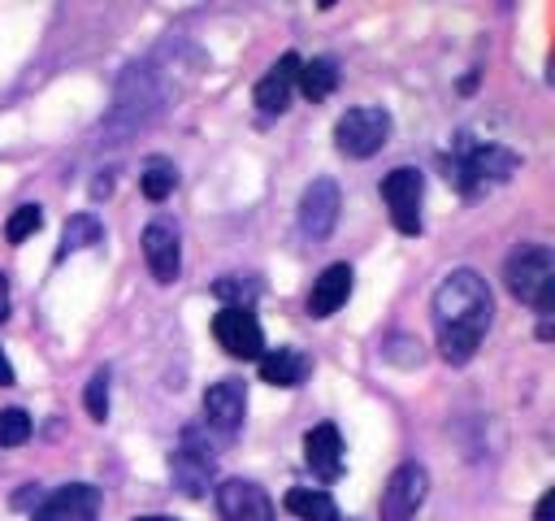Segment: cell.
<instances>
[{
	"label": "cell",
	"mask_w": 555,
	"mask_h": 521,
	"mask_svg": "<svg viewBox=\"0 0 555 521\" xmlns=\"http://www.w3.org/2000/svg\"><path fill=\"white\" fill-rule=\"evenodd\" d=\"M82 404H87L91 421H104V417H108V369H95V373H91V382H87V391H82Z\"/></svg>",
	"instance_id": "obj_24"
},
{
	"label": "cell",
	"mask_w": 555,
	"mask_h": 521,
	"mask_svg": "<svg viewBox=\"0 0 555 521\" xmlns=\"http://www.w3.org/2000/svg\"><path fill=\"white\" fill-rule=\"evenodd\" d=\"M143 260L152 269L156 282H173L178 269H182V243H178V230L169 221H152L143 230Z\"/></svg>",
	"instance_id": "obj_13"
},
{
	"label": "cell",
	"mask_w": 555,
	"mask_h": 521,
	"mask_svg": "<svg viewBox=\"0 0 555 521\" xmlns=\"http://www.w3.org/2000/svg\"><path fill=\"white\" fill-rule=\"evenodd\" d=\"M520 169V156L499 148V143H460V152L451 156V174L460 182V191H481L494 182H507Z\"/></svg>",
	"instance_id": "obj_3"
},
{
	"label": "cell",
	"mask_w": 555,
	"mask_h": 521,
	"mask_svg": "<svg viewBox=\"0 0 555 521\" xmlns=\"http://www.w3.org/2000/svg\"><path fill=\"white\" fill-rule=\"evenodd\" d=\"M212 469H217V460H212L208 443L199 439V430H182V443H178L173 456H169L173 486H178L182 495L199 499V495L208 491V482H212Z\"/></svg>",
	"instance_id": "obj_6"
},
{
	"label": "cell",
	"mask_w": 555,
	"mask_h": 521,
	"mask_svg": "<svg viewBox=\"0 0 555 521\" xmlns=\"http://www.w3.org/2000/svg\"><path fill=\"white\" fill-rule=\"evenodd\" d=\"M212 295L225 300V308H251V300L260 295V282L251 274H225L212 282Z\"/></svg>",
	"instance_id": "obj_21"
},
{
	"label": "cell",
	"mask_w": 555,
	"mask_h": 521,
	"mask_svg": "<svg viewBox=\"0 0 555 521\" xmlns=\"http://www.w3.org/2000/svg\"><path fill=\"white\" fill-rule=\"evenodd\" d=\"M425 491H429V473L421 465H412V460L399 465L382 486V504H377L382 521H412L416 508L425 504Z\"/></svg>",
	"instance_id": "obj_7"
},
{
	"label": "cell",
	"mask_w": 555,
	"mask_h": 521,
	"mask_svg": "<svg viewBox=\"0 0 555 521\" xmlns=\"http://www.w3.org/2000/svg\"><path fill=\"white\" fill-rule=\"evenodd\" d=\"M551 508H555V491H546V495L538 499V512H533V521H551Z\"/></svg>",
	"instance_id": "obj_26"
},
{
	"label": "cell",
	"mask_w": 555,
	"mask_h": 521,
	"mask_svg": "<svg viewBox=\"0 0 555 521\" xmlns=\"http://www.w3.org/2000/svg\"><path fill=\"white\" fill-rule=\"evenodd\" d=\"M217 508L225 521H273V499L247 478H225L217 486Z\"/></svg>",
	"instance_id": "obj_12"
},
{
	"label": "cell",
	"mask_w": 555,
	"mask_h": 521,
	"mask_svg": "<svg viewBox=\"0 0 555 521\" xmlns=\"http://www.w3.org/2000/svg\"><path fill=\"white\" fill-rule=\"evenodd\" d=\"M100 239H104L100 217H95V213H74V217L65 221V230H61V247H56V256H69V252L95 247Z\"/></svg>",
	"instance_id": "obj_20"
},
{
	"label": "cell",
	"mask_w": 555,
	"mask_h": 521,
	"mask_svg": "<svg viewBox=\"0 0 555 521\" xmlns=\"http://www.w3.org/2000/svg\"><path fill=\"white\" fill-rule=\"evenodd\" d=\"M260 378L269 386H299L308 373H312V360L299 352V347H273V352H260Z\"/></svg>",
	"instance_id": "obj_17"
},
{
	"label": "cell",
	"mask_w": 555,
	"mask_h": 521,
	"mask_svg": "<svg viewBox=\"0 0 555 521\" xmlns=\"http://www.w3.org/2000/svg\"><path fill=\"white\" fill-rule=\"evenodd\" d=\"M0 386H13V365H9L4 352H0Z\"/></svg>",
	"instance_id": "obj_28"
},
{
	"label": "cell",
	"mask_w": 555,
	"mask_h": 521,
	"mask_svg": "<svg viewBox=\"0 0 555 521\" xmlns=\"http://www.w3.org/2000/svg\"><path fill=\"white\" fill-rule=\"evenodd\" d=\"M95 517H100V486H91V482L56 486L30 512V521H95Z\"/></svg>",
	"instance_id": "obj_11"
},
{
	"label": "cell",
	"mask_w": 555,
	"mask_h": 521,
	"mask_svg": "<svg viewBox=\"0 0 555 521\" xmlns=\"http://www.w3.org/2000/svg\"><path fill=\"white\" fill-rule=\"evenodd\" d=\"M247 412V386L238 378H221L204 391V421L208 430H217L221 439H234Z\"/></svg>",
	"instance_id": "obj_10"
},
{
	"label": "cell",
	"mask_w": 555,
	"mask_h": 521,
	"mask_svg": "<svg viewBox=\"0 0 555 521\" xmlns=\"http://www.w3.org/2000/svg\"><path fill=\"white\" fill-rule=\"evenodd\" d=\"M338 208L343 200H338L334 178H312L299 195V230L308 239H330V230L338 226Z\"/></svg>",
	"instance_id": "obj_9"
},
{
	"label": "cell",
	"mask_w": 555,
	"mask_h": 521,
	"mask_svg": "<svg viewBox=\"0 0 555 521\" xmlns=\"http://www.w3.org/2000/svg\"><path fill=\"white\" fill-rule=\"evenodd\" d=\"M503 282L520 304H529L546 317L551 304H555V256H551V247L546 243H520L503 260Z\"/></svg>",
	"instance_id": "obj_2"
},
{
	"label": "cell",
	"mask_w": 555,
	"mask_h": 521,
	"mask_svg": "<svg viewBox=\"0 0 555 521\" xmlns=\"http://www.w3.org/2000/svg\"><path fill=\"white\" fill-rule=\"evenodd\" d=\"M490 287L473 269H451L438 291H434V330H438V352L447 365L473 360L481 334L490 330Z\"/></svg>",
	"instance_id": "obj_1"
},
{
	"label": "cell",
	"mask_w": 555,
	"mask_h": 521,
	"mask_svg": "<svg viewBox=\"0 0 555 521\" xmlns=\"http://www.w3.org/2000/svg\"><path fill=\"white\" fill-rule=\"evenodd\" d=\"M295 87L317 104L325 100L334 87H338V65L330 56H312V61H299V74H295Z\"/></svg>",
	"instance_id": "obj_18"
},
{
	"label": "cell",
	"mask_w": 555,
	"mask_h": 521,
	"mask_svg": "<svg viewBox=\"0 0 555 521\" xmlns=\"http://www.w3.org/2000/svg\"><path fill=\"white\" fill-rule=\"evenodd\" d=\"M382 200L390 208V221L399 234H421V200H425V178L412 165H399L382 178Z\"/></svg>",
	"instance_id": "obj_5"
},
{
	"label": "cell",
	"mask_w": 555,
	"mask_h": 521,
	"mask_svg": "<svg viewBox=\"0 0 555 521\" xmlns=\"http://www.w3.org/2000/svg\"><path fill=\"white\" fill-rule=\"evenodd\" d=\"M351 265H330V269H321V278L312 282V291H308V313L312 317H330V313H338L343 304H347V295H351Z\"/></svg>",
	"instance_id": "obj_16"
},
{
	"label": "cell",
	"mask_w": 555,
	"mask_h": 521,
	"mask_svg": "<svg viewBox=\"0 0 555 521\" xmlns=\"http://www.w3.org/2000/svg\"><path fill=\"white\" fill-rule=\"evenodd\" d=\"M30 439V417L22 408H4L0 412V447H17Z\"/></svg>",
	"instance_id": "obj_25"
},
{
	"label": "cell",
	"mask_w": 555,
	"mask_h": 521,
	"mask_svg": "<svg viewBox=\"0 0 555 521\" xmlns=\"http://www.w3.org/2000/svg\"><path fill=\"white\" fill-rule=\"evenodd\" d=\"M39 226H43L39 204H17V208H13V217L4 221V239H9V243H22V239H30Z\"/></svg>",
	"instance_id": "obj_23"
},
{
	"label": "cell",
	"mask_w": 555,
	"mask_h": 521,
	"mask_svg": "<svg viewBox=\"0 0 555 521\" xmlns=\"http://www.w3.org/2000/svg\"><path fill=\"white\" fill-rule=\"evenodd\" d=\"M134 521H173V517H134Z\"/></svg>",
	"instance_id": "obj_29"
},
{
	"label": "cell",
	"mask_w": 555,
	"mask_h": 521,
	"mask_svg": "<svg viewBox=\"0 0 555 521\" xmlns=\"http://www.w3.org/2000/svg\"><path fill=\"white\" fill-rule=\"evenodd\" d=\"M295 74H299V56L295 52H282L278 61H273V69L256 82V109L260 113H286V104H291V91H295Z\"/></svg>",
	"instance_id": "obj_15"
},
{
	"label": "cell",
	"mask_w": 555,
	"mask_h": 521,
	"mask_svg": "<svg viewBox=\"0 0 555 521\" xmlns=\"http://www.w3.org/2000/svg\"><path fill=\"white\" fill-rule=\"evenodd\" d=\"M386 139H390V113H386L382 104H356V109H347V113L338 117V126H334V143H338V152L351 156V161H364V156L382 152Z\"/></svg>",
	"instance_id": "obj_4"
},
{
	"label": "cell",
	"mask_w": 555,
	"mask_h": 521,
	"mask_svg": "<svg viewBox=\"0 0 555 521\" xmlns=\"http://www.w3.org/2000/svg\"><path fill=\"white\" fill-rule=\"evenodd\" d=\"M212 334L234 360H260V352H264V330L251 308H221L212 317Z\"/></svg>",
	"instance_id": "obj_8"
},
{
	"label": "cell",
	"mask_w": 555,
	"mask_h": 521,
	"mask_svg": "<svg viewBox=\"0 0 555 521\" xmlns=\"http://www.w3.org/2000/svg\"><path fill=\"white\" fill-rule=\"evenodd\" d=\"M173 182H178V169H173V161H165V156H152V161L143 165V174H139V187H143L147 200H165V195L173 191Z\"/></svg>",
	"instance_id": "obj_22"
},
{
	"label": "cell",
	"mask_w": 555,
	"mask_h": 521,
	"mask_svg": "<svg viewBox=\"0 0 555 521\" xmlns=\"http://www.w3.org/2000/svg\"><path fill=\"white\" fill-rule=\"evenodd\" d=\"M282 504H286V512H295L299 521H338L334 499H330L325 491H317V486H291Z\"/></svg>",
	"instance_id": "obj_19"
},
{
	"label": "cell",
	"mask_w": 555,
	"mask_h": 521,
	"mask_svg": "<svg viewBox=\"0 0 555 521\" xmlns=\"http://www.w3.org/2000/svg\"><path fill=\"white\" fill-rule=\"evenodd\" d=\"M304 460L321 482H334L343 473V434H338V425H330V421L312 425L304 434Z\"/></svg>",
	"instance_id": "obj_14"
},
{
	"label": "cell",
	"mask_w": 555,
	"mask_h": 521,
	"mask_svg": "<svg viewBox=\"0 0 555 521\" xmlns=\"http://www.w3.org/2000/svg\"><path fill=\"white\" fill-rule=\"evenodd\" d=\"M9 317V278L0 274V321Z\"/></svg>",
	"instance_id": "obj_27"
}]
</instances>
